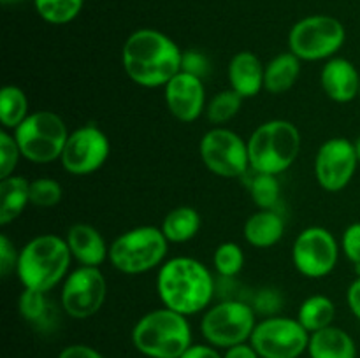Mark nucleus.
Instances as JSON below:
<instances>
[{
	"instance_id": "1",
	"label": "nucleus",
	"mask_w": 360,
	"mask_h": 358,
	"mask_svg": "<svg viewBox=\"0 0 360 358\" xmlns=\"http://www.w3.org/2000/svg\"><path fill=\"white\" fill-rule=\"evenodd\" d=\"M181 48L155 28H139L123 42L122 67L141 88H164L181 70Z\"/></svg>"
},
{
	"instance_id": "2",
	"label": "nucleus",
	"mask_w": 360,
	"mask_h": 358,
	"mask_svg": "<svg viewBox=\"0 0 360 358\" xmlns=\"http://www.w3.org/2000/svg\"><path fill=\"white\" fill-rule=\"evenodd\" d=\"M155 286L164 307L185 316L204 312L217 295V279L206 263L193 256L165 260L157 272Z\"/></svg>"
},
{
	"instance_id": "3",
	"label": "nucleus",
	"mask_w": 360,
	"mask_h": 358,
	"mask_svg": "<svg viewBox=\"0 0 360 358\" xmlns=\"http://www.w3.org/2000/svg\"><path fill=\"white\" fill-rule=\"evenodd\" d=\"M72 255L65 237L55 234H41L25 242L20 249L16 277L25 290L49 293L63 283L70 272Z\"/></svg>"
},
{
	"instance_id": "4",
	"label": "nucleus",
	"mask_w": 360,
	"mask_h": 358,
	"mask_svg": "<svg viewBox=\"0 0 360 358\" xmlns=\"http://www.w3.org/2000/svg\"><path fill=\"white\" fill-rule=\"evenodd\" d=\"M130 339L146 358H179L193 344L188 316L164 305L141 316Z\"/></svg>"
},
{
	"instance_id": "5",
	"label": "nucleus",
	"mask_w": 360,
	"mask_h": 358,
	"mask_svg": "<svg viewBox=\"0 0 360 358\" xmlns=\"http://www.w3.org/2000/svg\"><path fill=\"white\" fill-rule=\"evenodd\" d=\"M250 167L253 172L280 175L287 172L301 153V132L288 119H269L248 137Z\"/></svg>"
},
{
	"instance_id": "6",
	"label": "nucleus",
	"mask_w": 360,
	"mask_h": 358,
	"mask_svg": "<svg viewBox=\"0 0 360 358\" xmlns=\"http://www.w3.org/2000/svg\"><path fill=\"white\" fill-rule=\"evenodd\" d=\"M169 244L160 227L141 225L122 232L109 244V263L127 276L160 269L167 260Z\"/></svg>"
},
{
	"instance_id": "7",
	"label": "nucleus",
	"mask_w": 360,
	"mask_h": 358,
	"mask_svg": "<svg viewBox=\"0 0 360 358\" xmlns=\"http://www.w3.org/2000/svg\"><path fill=\"white\" fill-rule=\"evenodd\" d=\"M259 316L252 304L241 298H221L213 302L200 318V333L204 340L218 350L250 343Z\"/></svg>"
},
{
	"instance_id": "8",
	"label": "nucleus",
	"mask_w": 360,
	"mask_h": 358,
	"mask_svg": "<svg viewBox=\"0 0 360 358\" xmlns=\"http://www.w3.org/2000/svg\"><path fill=\"white\" fill-rule=\"evenodd\" d=\"M69 133L62 116L49 109H41L32 111L13 135L25 160L46 165L60 160Z\"/></svg>"
},
{
	"instance_id": "9",
	"label": "nucleus",
	"mask_w": 360,
	"mask_h": 358,
	"mask_svg": "<svg viewBox=\"0 0 360 358\" xmlns=\"http://www.w3.org/2000/svg\"><path fill=\"white\" fill-rule=\"evenodd\" d=\"M347 41V30L338 18L313 14L299 20L288 32V51L301 62H327L338 56Z\"/></svg>"
},
{
	"instance_id": "10",
	"label": "nucleus",
	"mask_w": 360,
	"mask_h": 358,
	"mask_svg": "<svg viewBox=\"0 0 360 358\" xmlns=\"http://www.w3.org/2000/svg\"><path fill=\"white\" fill-rule=\"evenodd\" d=\"M199 154L211 174L225 179H241L252 171L248 140L227 126H211L199 142Z\"/></svg>"
},
{
	"instance_id": "11",
	"label": "nucleus",
	"mask_w": 360,
	"mask_h": 358,
	"mask_svg": "<svg viewBox=\"0 0 360 358\" xmlns=\"http://www.w3.org/2000/svg\"><path fill=\"white\" fill-rule=\"evenodd\" d=\"M311 333L290 316H271L257 323L250 344L260 358H299L308 353Z\"/></svg>"
},
{
	"instance_id": "12",
	"label": "nucleus",
	"mask_w": 360,
	"mask_h": 358,
	"mask_svg": "<svg viewBox=\"0 0 360 358\" xmlns=\"http://www.w3.org/2000/svg\"><path fill=\"white\" fill-rule=\"evenodd\" d=\"M108 297V281L101 267L77 265L60 284V305L74 319L97 314Z\"/></svg>"
},
{
	"instance_id": "13",
	"label": "nucleus",
	"mask_w": 360,
	"mask_h": 358,
	"mask_svg": "<svg viewBox=\"0 0 360 358\" xmlns=\"http://www.w3.org/2000/svg\"><path fill=\"white\" fill-rule=\"evenodd\" d=\"M341 246L336 235L323 227L301 230L292 244V263L301 276L322 279L334 272L340 262Z\"/></svg>"
},
{
	"instance_id": "14",
	"label": "nucleus",
	"mask_w": 360,
	"mask_h": 358,
	"mask_svg": "<svg viewBox=\"0 0 360 358\" xmlns=\"http://www.w3.org/2000/svg\"><path fill=\"white\" fill-rule=\"evenodd\" d=\"M111 154L108 133L95 123L77 126L69 133L60 165L70 175H90L101 171Z\"/></svg>"
},
{
	"instance_id": "15",
	"label": "nucleus",
	"mask_w": 360,
	"mask_h": 358,
	"mask_svg": "<svg viewBox=\"0 0 360 358\" xmlns=\"http://www.w3.org/2000/svg\"><path fill=\"white\" fill-rule=\"evenodd\" d=\"M359 165L354 140L330 137L316 150L313 171L320 188L329 193H340L350 185Z\"/></svg>"
},
{
	"instance_id": "16",
	"label": "nucleus",
	"mask_w": 360,
	"mask_h": 358,
	"mask_svg": "<svg viewBox=\"0 0 360 358\" xmlns=\"http://www.w3.org/2000/svg\"><path fill=\"white\" fill-rule=\"evenodd\" d=\"M169 112L181 123H193L206 112L207 98L204 79L179 70L164 86Z\"/></svg>"
},
{
	"instance_id": "17",
	"label": "nucleus",
	"mask_w": 360,
	"mask_h": 358,
	"mask_svg": "<svg viewBox=\"0 0 360 358\" xmlns=\"http://www.w3.org/2000/svg\"><path fill=\"white\" fill-rule=\"evenodd\" d=\"M320 84L327 97L338 104H348L359 98L360 72L354 62L343 56H334L320 70Z\"/></svg>"
},
{
	"instance_id": "18",
	"label": "nucleus",
	"mask_w": 360,
	"mask_h": 358,
	"mask_svg": "<svg viewBox=\"0 0 360 358\" xmlns=\"http://www.w3.org/2000/svg\"><path fill=\"white\" fill-rule=\"evenodd\" d=\"M72 260L83 267H102L109 260V244L90 223L70 225L65 234Z\"/></svg>"
},
{
	"instance_id": "19",
	"label": "nucleus",
	"mask_w": 360,
	"mask_h": 358,
	"mask_svg": "<svg viewBox=\"0 0 360 358\" xmlns=\"http://www.w3.org/2000/svg\"><path fill=\"white\" fill-rule=\"evenodd\" d=\"M266 65L252 51H239L231 58L227 67L229 84L243 98H253L264 90Z\"/></svg>"
},
{
	"instance_id": "20",
	"label": "nucleus",
	"mask_w": 360,
	"mask_h": 358,
	"mask_svg": "<svg viewBox=\"0 0 360 358\" xmlns=\"http://www.w3.org/2000/svg\"><path fill=\"white\" fill-rule=\"evenodd\" d=\"M285 218L278 209H257L250 214L243 227L245 241L252 248L267 249L276 246L285 235Z\"/></svg>"
},
{
	"instance_id": "21",
	"label": "nucleus",
	"mask_w": 360,
	"mask_h": 358,
	"mask_svg": "<svg viewBox=\"0 0 360 358\" xmlns=\"http://www.w3.org/2000/svg\"><path fill=\"white\" fill-rule=\"evenodd\" d=\"M308 354L309 358H357V344L347 330L330 325L309 336Z\"/></svg>"
},
{
	"instance_id": "22",
	"label": "nucleus",
	"mask_w": 360,
	"mask_h": 358,
	"mask_svg": "<svg viewBox=\"0 0 360 358\" xmlns=\"http://www.w3.org/2000/svg\"><path fill=\"white\" fill-rule=\"evenodd\" d=\"M30 204V181L25 175L13 174L0 179V225L7 227L23 214Z\"/></svg>"
},
{
	"instance_id": "23",
	"label": "nucleus",
	"mask_w": 360,
	"mask_h": 358,
	"mask_svg": "<svg viewBox=\"0 0 360 358\" xmlns=\"http://www.w3.org/2000/svg\"><path fill=\"white\" fill-rule=\"evenodd\" d=\"M301 76V60L290 51L278 53L266 63L264 90L271 95L287 93Z\"/></svg>"
},
{
	"instance_id": "24",
	"label": "nucleus",
	"mask_w": 360,
	"mask_h": 358,
	"mask_svg": "<svg viewBox=\"0 0 360 358\" xmlns=\"http://www.w3.org/2000/svg\"><path fill=\"white\" fill-rule=\"evenodd\" d=\"M200 214L192 206H178L164 216L160 230L171 244H185L195 239L200 232Z\"/></svg>"
},
{
	"instance_id": "25",
	"label": "nucleus",
	"mask_w": 360,
	"mask_h": 358,
	"mask_svg": "<svg viewBox=\"0 0 360 358\" xmlns=\"http://www.w3.org/2000/svg\"><path fill=\"white\" fill-rule=\"evenodd\" d=\"M297 319L309 333L319 332V330L334 325V319H336V304L327 295H309L299 305Z\"/></svg>"
},
{
	"instance_id": "26",
	"label": "nucleus",
	"mask_w": 360,
	"mask_h": 358,
	"mask_svg": "<svg viewBox=\"0 0 360 358\" xmlns=\"http://www.w3.org/2000/svg\"><path fill=\"white\" fill-rule=\"evenodd\" d=\"M28 97L16 84H6L0 90V123L4 130L14 132L30 114Z\"/></svg>"
},
{
	"instance_id": "27",
	"label": "nucleus",
	"mask_w": 360,
	"mask_h": 358,
	"mask_svg": "<svg viewBox=\"0 0 360 358\" xmlns=\"http://www.w3.org/2000/svg\"><path fill=\"white\" fill-rule=\"evenodd\" d=\"M18 311L25 321L41 330L49 329L55 321V309H53L51 300L48 298V293H42V291L23 288L18 300Z\"/></svg>"
},
{
	"instance_id": "28",
	"label": "nucleus",
	"mask_w": 360,
	"mask_h": 358,
	"mask_svg": "<svg viewBox=\"0 0 360 358\" xmlns=\"http://www.w3.org/2000/svg\"><path fill=\"white\" fill-rule=\"evenodd\" d=\"M245 179L250 199L259 209H278L281 202V183L278 175L250 171Z\"/></svg>"
},
{
	"instance_id": "29",
	"label": "nucleus",
	"mask_w": 360,
	"mask_h": 358,
	"mask_svg": "<svg viewBox=\"0 0 360 358\" xmlns=\"http://www.w3.org/2000/svg\"><path fill=\"white\" fill-rule=\"evenodd\" d=\"M243 100L245 98L241 95L236 93L232 88H227V90H221L218 93H214L207 100L206 112L204 114H206L207 121L213 126H225V123H229L239 114V111L243 107Z\"/></svg>"
},
{
	"instance_id": "30",
	"label": "nucleus",
	"mask_w": 360,
	"mask_h": 358,
	"mask_svg": "<svg viewBox=\"0 0 360 358\" xmlns=\"http://www.w3.org/2000/svg\"><path fill=\"white\" fill-rule=\"evenodd\" d=\"M84 0H34L39 16L49 25H67L83 11Z\"/></svg>"
},
{
	"instance_id": "31",
	"label": "nucleus",
	"mask_w": 360,
	"mask_h": 358,
	"mask_svg": "<svg viewBox=\"0 0 360 358\" xmlns=\"http://www.w3.org/2000/svg\"><path fill=\"white\" fill-rule=\"evenodd\" d=\"M213 267L221 279H232L245 267V251L234 241L221 242L213 253Z\"/></svg>"
},
{
	"instance_id": "32",
	"label": "nucleus",
	"mask_w": 360,
	"mask_h": 358,
	"mask_svg": "<svg viewBox=\"0 0 360 358\" xmlns=\"http://www.w3.org/2000/svg\"><path fill=\"white\" fill-rule=\"evenodd\" d=\"M63 188L56 179L37 178L30 181V204L41 209H51L62 202Z\"/></svg>"
},
{
	"instance_id": "33",
	"label": "nucleus",
	"mask_w": 360,
	"mask_h": 358,
	"mask_svg": "<svg viewBox=\"0 0 360 358\" xmlns=\"http://www.w3.org/2000/svg\"><path fill=\"white\" fill-rule=\"evenodd\" d=\"M250 304H252L257 316H262V318L278 316L280 314L281 307H283V293H281L278 288L273 286L260 288V290H257L255 293L252 295Z\"/></svg>"
},
{
	"instance_id": "34",
	"label": "nucleus",
	"mask_w": 360,
	"mask_h": 358,
	"mask_svg": "<svg viewBox=\"0 0 360 358\" xmlns=\"http://www.w3.org/2000/svg\"><path fill=\"white\" fill-rule=\"evenodd\" d=\"M21 158L23 157L13 132L0 130V179L13 175Z\"/></svg>"
},
{
	"instance_id": "35",
	"label": "nucleus",
	"mask_w": 360,
	"mask_h": 358,
	"mask_svg": "<svg viewBox=\"0 0 360 358\" xmlns=\"http://www.w3.org/2000/svg\"><path fill=\"white\" fill-rule=\"evenodd\" d=\"M340 246L348 262L354 263L355 269L360 267V221H354L345 228Z\"/></svg>"
},
{
	"instance_id": "36",
	"label": "nucleus",
	"mask_w": 360,
	"mask_h": 358,
	"mask_svg": "<svg viewBox=\"0 0 360 358\" xmlns=\"http://www.w3.org/2000/svg\"><path fill=\"white\" fill-rule=\"evenodd\" d=\"M18 258H20V249L11 241L9 235L0 234V276L4 279H7L13 272L16 274Z\"/></svg>"
},
{
	"instance_id": "37",
	"label": "nucleus",
	"mask_w": 360,
	"mask_h": 358,
	"mask_svg": "<svg viewBox=\"0 0 360 358\" xmlns=\"http://www.w3.org/2000/svg\"><path fill=\"white\" fill-rule=\"evenodd\" d=\"M181 70L204 79L211 72V62L204 53L197 51V49H186L183 51Z\"/></svg>"
},
{
	"instance_id": "38",
	"label": "nucleus",
	"mask_w": 360,
	"mask_h": 358,
	"mask_svg": "<svg viewBox=\"0 0 360 358\" xmlns=\"http://www.w3.org/2000/svg\"><path fill=\"white\" fill-rule=\"evenodd\" d=\"M56 358H105V357L101 353V351L95 350L94 346L76 343L63 347Z\"/></svg>"
},
{
	"instance_id": "39",
	"label": "nucleus",
	"mask_w": 360,
	"mask_h": 358,
	"mask_svg": "<svg viewBox=\"0 0 360 358\" xmlns=\"http://www.w3.org/2000/svg\"><path fill=\"white\" fill-rule=\"evenodd\" d=\"M179 358H224V353L211 344H192Z\"/></svg>"
},
{
	"instance_id": "40",
	"label": "nucleus",
	"mask_w": 360,
	"mask_h": 358,
	"mask_svg": "<svg viewBox=\"0 0 360 358\" xmlns=\"http://www.w3.org/2000/svg\"><path fill=\"white\" fill-rule=\"evenodd\" d=\"M347 304L352 314L360 321V276L355 277L347 290Z\"/></svg>"
},
{
	"instance_id": "41",
	"label": "nucleus",
	"mask_w": 360,
	"mask_h": 358,
	"mask_svg": "<svg viewBox=\"0 0 360 358\" xmlns=\"http://www.w3.org/2000/svg\"><path fill=\"white\" fill-rule=\"evenodd\" d=\"M224 358H260V354L257 353L252 344L243 343L238 344V346L227 347L224 351Z\"/></svg>"
},
{
	"instance_id": "42",
	"label": "nucleus",
	"mask_w": 360,
	"mask_h": 358,
	"mask_svg": "<svg viewBox=\"0 0 360 358\" xmlns=\"http://www.w3.org/2000/svg\"><path fill=\"white\" fill-rule=\"evenodd\" d=\"M354 142H355V151H357V158H359V164H360V135L354 140Z\"/></svg>"
},
{
	"instance_id": "43",
	"label": "nucleus",
	"mask_w": 360,
	"mask_h": 358,
	"mask_svg": "<svg viewBox=\"0 0 360 358\" xmlns=\"http://www.w3.org/2000/svg\"><path fill=\"white\" fill-rule=\"evenodd\" d=\"M18 2H23V0H2V4L9 6V4H18Z\"/></svg>"
},
{
	"instance_id": "44",
	"label": "nucleus",
	"mask_w": 360,
	"mask_h": 358,
	"mask_svg": "<svg viewBox=\"0 0 360 358\" xmlns=\"http://www.w3.org/2000/svg\"><path fill=\"white\" fill-rule=\"evenodd\" d=\"M355 272H357V276H360V267H357V269H355Z\"/></svg>"
},
{
	"instance_id": "45",
	"label": "nucleus",
	"mask_w": 360,
	"mask_h": 358,
	"mask_svg": "<svg viewBox=\"0 0 360 358\" xmlns=\"http://www.w3.org/2000/svg\"><path fill=\"white\" fill-rule=\"evenodd\" d=\"M359 100H360V88H359Z\"/></svg>"
}]
</instances>
